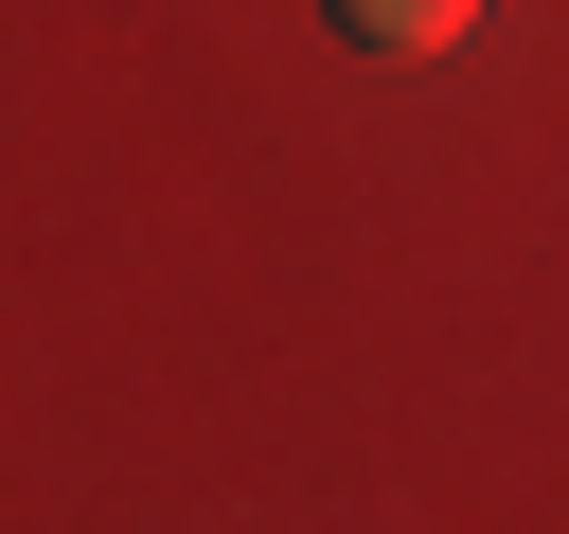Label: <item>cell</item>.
Here are the masks:
<instances>
[{
    "instance_id": "1",
    "label": "cell",
    "mask_w": 569,
    "mask_h": 534,
    "mask_svg": "<svg viewBox=\"0 0 569 534\" xmlns=\"http://www.w3.org/2000/svg\"><path fill=\"white\" fill-rule=\"evenodd\" d=\"M320 36H356V53H445V36H480V0H320Z\"/></svg>"
}]
</instances>
